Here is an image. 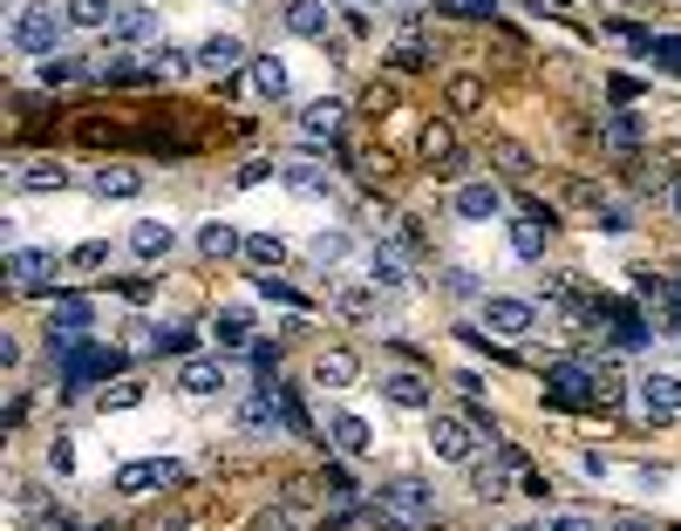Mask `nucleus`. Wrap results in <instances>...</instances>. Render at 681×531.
<instances>
[{
  "label": "nucleus",
  "instance_id": "5",
  "mask_svg": "<svg viewBox=\"0 0 681 531\" xmlns=\"http://www.w3.org/2000/svg\"><path fill=\"white\" fill-rule=\"evenodd\" d=\"M382 511H395L403 524H436V490L423 484V477H395V484H382Z\"/></svg>",
  "mask_w": 681,
  "mask_h": 531
},
{
  "label": "nucleus",
  "instance_id": "44",
  "mask_svg": "<svg viewBox=\"0 0 681 531\" xmlns=\"http://www.w3.org/2000/svg\"><path fill=\"white\" fill-rule=\"evenodd\" d=\"M266 178H279V163H266V157H253V163H238V171H232L238 191H253V184H266Z\"/></svg>",
  "mask_w": 681,
  "mask_h": 531
},
{
  "label": "nucleus",
  "instance_id": "37",
  "mask_svg": "<svg viewBox=\"0 0 681 531\" xmlns=\"http://www.w3.org/2000/svg\"><path fill=\"white\" fill-rule=\"evenodd\" d=\"M307 259H313V266H341V259H348V232H313V238H307Z\"/></svg>",
  "mask_w": 681,
  "mask_h": 531
},
{
  "label": "nucleus",
  "instance_id": "41",
  "mask_svg": "<svg viewBox=\"0 0 681 531\" xmlns=\"http://www.w3.org/2000/svg\"><path fill=\"white\" fill-rule=\"evenodd\" d=\"M68 266H75V273H103V266H109V245H103V238H83V245L68 253Z\"/></svg>",
  "mask_w": 681,
  "mask_h": 531
},
{
  "label": "nucleus",
  "instance_id": "61",
  "mask_svg": "<svg viewBox=\"0 0 681 531\" xmlns=\"http://www.w3.org/2000/svg\"><path fill=\"white\" fill-rule=\"evenodd\" d=\"M389 8H409V0H389Z\"/></svg>",
  "mask_w": 681,
  "mask_h": 531
},
{
  "label": "nucleus",
  "instance_id": "23",
  "mask_svg": "<svg viewBox=\"0 0 681 531\" xmlns=\"http://www.w3.org/2000/svg\"><path fill=\"white\" fill-rule=\"evenodd\" d=\"M491 163H498L504 178H518V184H532V178H539V163H532V150L518 144V137H491Z\"/></svg>",
  "mask_w": 681,
  "mask_h": 531
},
{
  "label": "nucleus",
  "instance_id": "16",
  "mask_svg": "<svg viewBox=\"0 0 681 531\" xmlns=\"http://www.w3.org/2000/svg\"><path fill=\"white\" fill-rule=\"evenodd\" d=\"M369 286H375L382 300L409 294V266H403V253H389V245H375V253H369Z\"/></svg>",
  "mask_w": 681,
  "mask_h": 531
},
{
  "label": "nucleus",
  "instance_id": "20",
  "mask_svg": "<svg viewBox=\"0 0 681 531\" xmlns=\"http://www.w3.org/2000/svg\"><path fill=\"white\" fill-rule=\"evenodd\" d=\"M328 443H334V457H369L375 429H369L362 416H334V423H328Z\"/></svg>",
  "mask_w": 681,
  "mask_h": 531
},
{
  "label": "nucleus",
  "instance_id": "19",
  "mask_svg": "<svg viewBox=\"0 0 681 531\" xmlns=\"http://www.w3.org/2000/svg\"><path fill=\"white\" fill-rule=\"evenodd\" d=\"M14 191H68V163L62 157H28L14 171Z\"/></svg>",
  "mask_w": 681,
  "mask_h": 531
},
{
  "label": "nucleus",
  "instance_id": "45",
  "mask_svg": "<svg viewBox=\"0 0 681 531\" xmlns=\"http://www.w3.org/2000/svg\"><path fill=\"white\" fill-rule=\"evenodd\" d=\"M253 286H259V300H279V307H300V294H294L287 279H273V273H259Z\"/></svg>",
  "mask_w": 681,
  "mask_h": 531
},
{
  "label": "nucleus",
  "instance_id": "48",
  "mask_svg": "<svg viewBox=\"0 0 681 531\" xmlns=\"http://www.w3.org/2000/svg\"><path fill=\"white\" fill-rule=\"evenodd\" d=\"M607 137H614L620 150H627V144H640V123H634V109H620V116L607 123Z\"/></svg>",
  "mask_w": 681,
  "mask_h": 531
},
{
  "label": "nucleus",
  "instance_id": "22",
  "mask_svg": "<svg viewBox=\"0 0 681 531\" xmlns=\"http://www.w3.org/2000/svg\"><path fill=\"white\" fill-rule=\"evenodd\" d=\"M198 253H205V259H238V253H246V232L212 219V225H198Z\"/></svg>",
  "mask_w": 681,
  "mask_h": 531
},
{
  "label": "nucleus",
  "instance_id": "56",
  "mask_svg": "<svg viewBox=\"0 0 681 531\" xmlns=\"http://www.w3.org/2000/svg\"><path fill=\"white\" fill-rule=\"evenodd\" d=\"M545 531H599L593 518H545Z\"/></svg>",
  "mask_w": 681,
  "mask_h": 531
},
{
  "label": "nucleus",
  "instance_id": "55",
  "mask_svg": "<svg viewBox=\"0 0 681 531\" xmlns=\"http://www.w3.org/2000/svg\"><path fill=\"white\" fill-rule=\"evenodd\" d=\"M116 294H124L130 307H143V300H150V279H116Z\"/></svg>",
  "mask_w": 681,
  "mask_h": 531
},
{
  "label": "nucleus",
  "instance_id": "3",
  "mask_svg": "<svg viewBox=\"0 0 681 531\" xmlns=\"http://www.w3.org/2000/svg\"><path fill=\"white\" fill-rule=\"evenodd\" d=\"M429 457L436 464H470L477 457V423L470 416H436V408H429Z\"/></svg>",
  "mask_w": 681,
  "mask_h": 531
},
{
  "label": "nucleus",
  "instance_id": "15",
  "mask_svg": "<svg viewBox=\"0 0 681 531\" xmlns=\"http://www.w3.org/2000/svg\"><path fill=\"white\" fill-rule=\"evenodd\" d=\"M341 116H348V103H334V96L307 103V109H300V137H307V144H334V137H341Z\"/></svg>",
  "mask_w": 681,
  "mask_h": 531
},
{
  "label": "nucleus",
  "instance_id": "60",
  "mask_svg": "<svg viewBox=\"0 0 681 531\" xmlns=\"http://www.w3.org/2000/svg\"><path fill=\"white\" fill-rule=\"evenodd\" d=\"M518 531H545V524H518Z\"/></svg>",
  "mask_w": 681,
  "mask_h": 531
},
{
  "label": "nucleus",
  "instance_id": "58",
  "mask_svg": "<svg viewBox=\"0 0 681 531\" xmlns=\"http://www.w3.org/2000/svg\"><path fill=\"white\" fill-rule=\"evenodd\" d=\"M668 212H674V219H681V171H674V178H668Z\"/></svg>",
  "mask_w": 681,
  "mask_h": 531
},
{
  "label": "nucleus",
  "instance_id": "18",
  "mask_svg": "<svg viewBox=\"0 0 681 531\" xmlns=\"http://www.w3.org/2000/svg\"><path fill=\"white\" fill-rule=\"evenodd\" d=\"M504 212V191L498 184H457V219L464 225H485V219H498Z\"/></svg>",
  "mask_w": 681,
  "mask_h": 531
},
{
  "label": "nucleus",
  "instance_id": "33",
  "mask_svg": "<svg viewBox=\"0 0 681 531\" xmlns=\"http://www.w3.org/2000/svg\"><path fill=\"white\" fill-rule=\"evenodd\" d=\"M212 334H219V348H225V354H238V348L253 341V314H246V307H225Z\"/></svg>",
  "mask_w": 681,
  "mask_h": 531
},
{
  "label": "nucleus",
  "instance_id": "52",
  "mask_svg": "<svg viewBox=\"0 0 681 531\" xmlns=\"http://www.w3.org/2000/svg\"><path fill=\"white\" fill-rule=\"evenodd\" d=\"M362 109H369V116H389V109H395V89H389V82H375V89L362 96Z\"/></svg>",
  "mask_w": 681,
  "mask_h": 531
},
{
  "label": "nucleus",
  "instance_id": "32",
  "mask_svg": "<svg viewBox=\"0 0 681 531\" xmlns=\"http://www.w3.org/2000/svg\"><path fill=\"white\" fill-rule=\"evenodd\" d=\"M150 354H178V361H191L198 354V334L184 320H171V327H150Z\"/></svg>",
  "mask_w": 681,
  "mask_h": 531
},
{
  "label": "nucleus",
  "instance_id": "2",
  "mask_svg": "<svg viewBox=\"0 0 681 531\" xmlns=\"http://www.w3.org/2000/svg\"><path fill=\"white\" fill-rule=\"evenodd\" d=\"M109 375H124V354L116 348H96V341H83L68 361H62V395H83L89 382H109Z\"/></svg>",
  "mask_w": 681,
  "mask_h": 531
},
{
  "label": "nucleus",
  "instance_id": "4",
  "mask_svg": "<svg viewBox=\"0 0 681 531\" xmlns=\"http://www.w3.org/2000/svg\"><path fill=\"white\" fill-rule=\"evenodd\" d=\"M238 429H253V436H273V429H294V416H287V395H279V382L266 375L246 402H238Z\"/></svg>",
  "mask_w": 681,
  "mask_h": 531
},
{
  "label": "nucleus",
  "instance_id": "29",
  "mask_svg": "<svg viewBox=\"0 0 681 531\" xmlns=\"http://www.w3.org/2000/svg\"><path fill=\"white\" fill-rule=\"evenodd\" d=\"M444 157H457V130H450V116H429V123H423V163L436 171Z\"/></svg>",
  "mask_w": 681,
  "mask_h": 531
},
{
  "label": "nucleus",
  "instance_id": "43",
  "mask_svg": "<svg viewBox=\"0 0 681 531\" xmlns=\"http://www.w3.org/2000/svg\"><path fill=\"white\" fill-rule=\"evenodd\" d=\"M444 294H450V300H485V286H477V273L450 266V273H444Z\"/></svg>",
  "mask_w": 681,
  "mask_h": 531
},
{
  "label": "nucleus",
  "instance_id": "27",
  "mask_svg": "<svg viewBox=\"0 0 681 531\" xmlns=\"http://www.w3.org/2000/svg\"><path fill=\"white\" fill-rule=\"evenodd\" d=\"M246 75H253V89H259L266 103H287V62H279V55H259V62H246Z\"/></svg>",
  "mask_w": 681,
  "mask_h": 531
},
{
  "label": "nucleus",
  "instance_id": "25",
  "mask_svg": "<svg viewBox=\"0 0 681 531\" xmlns=\"http://www.w3.org/2000/svg\"><path fill=\"white\" fill-rule=\"evenodd\" d=\"M382 395L395 408H429V382L416 375V368H395V375H382Z\"/></svg>",
  "mask_w": 681,
  "mask_h": 531
},
{
  "label": "nucleus",
  "instance_id": "30",
  "mask_svg": "<svg viewBox=\"0 0 681 531\" xmlns=\"http://www.w3.org/2000/svg\"><path fill=\"white\" fill-rule=\"evenodd\" d=\"M545 232H552V225H545V219H532V212H525V219H511V253H518V259H545Z\"/></svg>",
  "mask_w": 681,
  "mask_h": 531
},
{
  "label": "nucleus",
  "instance_id": "24",
  "mask_svg": "<svg viewBox=\"0 0 681 531\" xmlns=\"http://www.w3.org/2000/svg\"><path fill=\"white\" fill-rule=\"evenodd\" d=\"M171 245H178V225H164V219H143L130 232V253L137 259H171Z\"/></svg>",
  "mask_w": 681,
  "mask_h": 531
},
{
  "label": "nucleus",
  "instance_id": "53",
  "mask_svg": "<svg viewBox=\"0 0 681 531\" xmlns=\"http://www.w3.org/2000/svg\"><path fill=\"white\" fill-rule=\"evenodd\" d=\"M566 198H573V204H593V212H599V184H593V178H566Z\"/></svg>",
  "mask_w": 681,
  "mask_h": 531
},
{
  "label": "nucleus",
  "instance_id": "31",
  "mask_svg": "<svg viewBox=\"0 0 681 531\" xmlns=\"http://www.w3.org/2000/svg\"><path fill=\"white\" fill-rule=\"evenodd\" d=\"M375 300H382V294H375L369 279H348L341 294H334V314H341V320H369V314H375Z\"/></svg>",
  "mask_w": 681,
  "mask_h": 531
},
{
  "label": "nucleus",
  "instance_id": "26",
  "mask_svg": "<svg viewBox=\"0 0 681 531\" xmlns=\"http://www.w3.org/2000/svg\"><path fill=\"white\" fill-rule=\"evenodd\" d=\"M143 62L157 68V82H178V75H191V68H198V49H178V41H157V49H150Z\"/></svg>",
  "mask_w": 681,
  "mask_h": 531
},
{
  "label": "nucleus",
  "instance_id": "38",
  "mask_svg": "<svg viewBox=\"0 0 681 531\" xmlns=\"http://www.w3.org/2000/svg\"><path fill=\"white\" fill-rule=\"evenodd\" d=\"M143 402V382H130V375H116L103 395H96V408H103V416H109V408H137Z\"/></svg>",
  "mask_w": 681,
  "mask_h": 531
},
{
  "label": "nucleus",
  "instance_id": "39",
  "mask_svg": "<svg viewBox=\"0 0 681 531\" xmlns=\"http://www.w3.org/2000/svg\"><path fill=\"white\" fill-rule=\"evenodd\" d=\"M75 75H89V62H75V55H42V89H62V82Z\"/></svg>",
  "mask_w": 681,
  "mask_h": 531
},
{
  "label": "nucleus",
  "instance_id": "59",
  "mask_svg": "<svg viewBox=\"0 0 681 531\" xmlns=\"http://www.w3.org/2000/svg\"><path fill=\"white\" fill-rule=\"evenodd\" d=\"M334 8H362V0H334Z\"/></svg>",
  "mask_w": 681,
  "mask_h": 531
},
{
  "label": "nucleus",
  "instance_id": "21",
  "mask_svg": "<svg viewBox=\"0 0 681 531\" xmlns=\"http://www.w3.org/2000/svg\"><path fill=\"white\" fill-rule=\"evenodd\" d=\"M89 191L96 198H137L143 171H137V163H103V171H89Z\"/></svg>",
  "mask_w": 681,
  "mask_h": 531
},
{
  "label": "nucleus",
  "instance_id": "62",
  "mask_svg": "<svg viewBox=\"0 0 681 531\" xmlns=\"http://www.w3.org/2000/svg\"><path fill=\"white\" fill-rule=\"evenodd\" d=\"M674 341H681V327H674Z\"/></svg>",
  "mask_w": 681,
  "mask_h": 531
},
{
  "label": "nucleus",
  "instance_id": "46",
  "mask_svg": "<svg viewBox=\"0 0 681 531\" xmlns=\"http://www.w3.org/2000/svg\"><path fill=\"white\" fill-rule=\"evenodd\" d=\"M389 62L403 68V75H416V68H429V49H423V41H403V49H395Z\"/></svg>",
  "mask_w": 681,
  "mask_h": 531
},
{
  "label": "nucleus",
  "instance_id": "34",
  "mask_svg": "<svg viewBox=\"0 0 681 531\" xmlns=\"http://www.w3.org/2000/svg\"><path fill=\"white\" fill-rule=\"evenodd\" d=\"M444 96H450V109H457V116H477V109H485V75H470V68H464V75H450V89H444Z\"/></svg>",
  "mask_w": 681,
  "mask_h": 531
},
{
  "label": "nucleus",
  "instance_id": "35",
  "mask_svg": "<svg viewBox=\"0 0 681 531\" xmlns=\"http://www.w3.org/2000/svg\"><path fill=\"white\" fill-rule=\"evenodd\" d=\"M246 259H253L259 273H279V259H287V238H279V232H246Z\"/></svg>",
  "mask_w": 681,
  "mask_h": 531
},
{
  "label": "nucleus",
  "instance_id": "57",
  "mask_svg": "<svg viewBox=\"0 0 681 531\" xmlns=\"http://www.w3.org/2000/svg\"><path fill=\"white\" fill-rule=\"evenodd\" d=\"M607 531H655L648 518H607Z\"/></svg>",
  "mask_w": 681,
  "mask_h": 531
},
{
  "label": "nucleus",
  "instance_id": "14",
  "mask_svg": "<svg viewBox=\"0 0 681 531\" xmlns=\"http://www.w3.org/2000/svg\"><path fill=\"white\" fill-rule=\"evenodd\" d=\"M238 62H246V41H238V34H212V41H198V68H205L212 82H225Z\"/></svg>",
  "mask_w": 681,
  "mask_h": 531
},
{
  "label": "nucleus",
  "instance_id": "13",
  "mask_svg": "<svg viewBox=\"0 0 681 531\" xmlns=\"http://www.w3.org/2000/svg\"><path fill=\"white\" fill-rule=\"evenodd\" d=\"M354 382H362V354L354 348H328L313 361V389H354Z\"/></svg>",
  "mask_w": 681,
  "mask_h": 531
},
{
  "label": "nucleus",
  "instance_id": "51",
  "mask_svg": "<svg viewBox=\"0 0 681 531\" xmlns=\"http://www.w3.org/2000/svg\"><path fill=\"white\" fill-rule=\"evenodd\" d=\"M648 55H655L661 68H674V75H681V41H661V34H655V41H648Z\"/></svg>",
  "mask_w": 681,
  "mask_h": 531
},
{
  "label": "nucleus",
  "instance_id": "49",
  "mask_svg": "<svg viewBox=\"0 0 681 531\" xmlns=\"http://www.w3.org/2000/svg\"><path fill=\"white\" fill-rule=\"evenodd\" d=\"M49 470H55V477H68V470H75V443H68V436H55V443H49Z\"/></svg>",
  "mask_w": 681,
  "mask_h": 531
},
{
  "label": "nucleus",
  "instance_id": "9",
  "mask_svg": "<svg viewBox=\"0 0 681 531\" xmlns=\"http://www.w3.org/2000/svg\"><path fill=\"white\" fill-rule=\"evenodd\" d=\"M470 470V490H477V498H485V505H498L504 498V490H511V470H525V457H518V449L511 443H498V464H464Z\"/></svg>",
  "mask_w": 681,
  "mask_h": 531
},
{
  "label": "nucleus",
  "instance_id": "50",
  "mask_svg": "<svg viewBox=\"0 0 681 531\" xmlns=\"http://www.w3.org/2000/svg\"><path fill=\"white\" fill-rule=\"evenodd\" d=\"M593 219H599V232H614V238H620V232H634V219L620 212V204H599V212H593Z\"/></svg>",
  "mask_w": 681,
  "mask_h": 531
},
{
  "label": "nucleus",
  "instance_id": "7",
  "mask_svg": "<svg viewBox=\"0 0 681 531\" xmlns=\"http://www.w3.org/2000/svg\"><path fill=\"white\" fill-rule=\"evenodd\" d=\"M532 327H539V307H532V300H504V294L485 300V334H498V341H525Z\"/></svg>",
  "mask_w": 681,
  "mask_h": 531
},
{
  "label": "nucleus",
  "instance_id": "28",
  "mask_svg": "<svg viewBox=\"0 0 681 531\" xmlns=\"http://www.w3.org/2000/svg\"><path fill=\"white\" fill-rule=\"evenodd\" d=\"M116 8H124V0H62V14H68V28H103V34H109Z\"/></svg>",
  "mask_w": 681,
  "mask_h": 531
},
{
  "label": "nucleus",
  "instance_id": "11",
  "mask_svg": "<svg viewBox=\"0 0 681 531\" xmlns=\"http://www.w3.org/2000/svg\"><path fill=\"white\" fill-rule=\"evenodd\" d=\"M137 41H157V8L150 0H124L109 21V49H137Z\"/></svg>",
  "mask_w": 681,
  "mask_h": 531
},
{
  "label": "nucleus",
  "instance_id": "12",
  "mask_svg": "<svg viewBox=\"0 0 681 531\" xmlns=\"http://www.w3.org/2000/svg\"><path fill=\"white\" fill-rule=\"evenodd\" d=\"M171 484H184V464H124L116 470V490H124V498H137V490H171Z\"/></svg>",
  "mask_w": 681,
  "mask_h": 531
},
{
  "label": "nucleus",
  "instance_id": "47",
  "mask_svg": "<svg viewBox=\"0 0 681 531\" xmlns=\"http://www.w3.org/2000/svg\"><path fill=\"white\" fill-rule=\"evenodd\" d=\"M491 8H498V0H444V14H450V21H485Z\"/></svg>",
  "mask_w": 681,
  "mask_h": 531
},
{
  "label": "nucleus",
  "instance_id": "6",
  "mask_svg": "<svg viewBox=\"0 0 681 531\" xmlns=\"http://www.w3.org/2000/svg\"><path fill=\"white\" fill-rule=\"evenodd\" d=\"M634 389H640V416L648 423H674L681 416V375H668V368H648Z\"/></svg>",
  "mask_w": 681,
  "mask_h": 531
},
{
  "label": "nucleus",
  "instance_id": "40",
  "mask_svg": "<svg viewBox=\"0 0 681 531\" xmlns=\"http://www.w3.org/2000/svg\"><path fill=\"white\" fill-rule=\"evenodd\" d=\"M253 531H300V505H266L253 518Z\"/></svg>",
  "mask_w": 681,
  "mask_h": 531
},
{
  "label": "nucleus",
  "instance_id": "8",
  "mask_svg": "<svg viewBox=\"0 0 681 531\" xmlns=\"http://www.w3.org/2000/svg\"><path fill=\"white\" fill-rule=\"evenodd\" d=\"M225 389H232L225 361H212V354H191V361H178V395H191V402H212V395H225Z\"/></svg>",
  "mask_w": 681,
  "mask_h": 531
},
{
  "label": "nucleus",
  "instance_id": "42",
  "mask_svg": "<svg viewBox=\"0 0 681 531\" xmlns=\"http://www.w3.org/2000/svg\"><path fill=\"white\" fill-rule=\"evenodd\" d=\"M320 490H334V498H362V490H354V470H348V464H334V457L320 464Z\"/></svg>",
  "mask_w": 681,
  "mask_h": 531
},
{
  "label": "nucleus",
  "instance_id": "54",
  "mask_svg": "<svg viewBox=\"0 0 681 531\" xmlns=\"http://www.w3.org/2000/svg\"><path fill=\"white\" fill-rule=\"evenodd\" d=\"M464 171H470V157H464V150H457V157H444V163H436V178H444V184H457Z\"/></svg>",
  "mask_w": 681,
  "mask_h": 531
},
{
  "label": "nucleus",
  "instance_id": "36",
  "mask_svg": "<svg viewBox=\"0 0 681 531\" xmlns=\"http://www.w3.org/2000/svg\"><path fill=\"white\" fill-rule=\"evenodd\" d=\"M279 178L300 198H328V171H320V163H279Z\"/></svg>",
  "mask_w": 681,
  "mask_h": 531
},
{
  "label": "nucleus",
  "instance_id": "10",
  "mask_svg": "<svg viewBox=\"0 0 681 531\" xmlns=\"http://www.w3.org/2000/svg\"><path fill=\"white\" fill-rule=\"evenodd\" d=\"M55 253H34V245H8V279H14V294H42V286L55 279Z\"/></svg>",
  "mask_w": 681,
  "mask_h": 531
},
{
  "label": "nucleus",
  "instance_id": "17",
  "mask_svg": "<svg viewBox=\"0 0 681 531\" xmlns=\"http://www.w3.org/2000/svg\"><path fill=\"white\" fill-rule=\"evenodd\" d=\"M279 21H287V34H300V41H328L334 8H320V0H287V8H279Z\"/></svg>",
  "mask_w": 681,
  "mask_h": 531
},
{
  "label": "nucleus",
  "instance_id": "1",
  "mask_svg": "<svg viewBox=\"0 0 681 531\" xmlns=\"http://www.w3.org/2000/svg\"><path fill=\"white\" fill-rule=\"evenodd\" d=\"M62 28H68V14H55L49 0H21V8L8 14V49L14 55H62Z\"/></svg>",
  "mask_w": 681,
  "mask_h": 531
}]
</instances>
